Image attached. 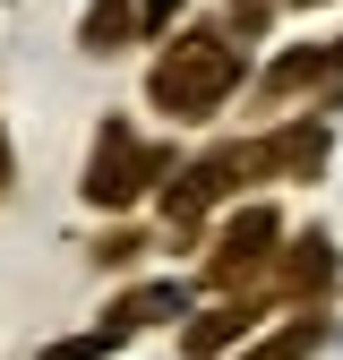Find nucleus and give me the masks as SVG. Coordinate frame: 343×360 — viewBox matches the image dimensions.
<instances>
[{
	"instance_id": "obj_10",
	"label": "nucleus",
	"mask_w": 343,
	"mask_h": 360,
	"mask_svg": "<svg viewBox=\"0 0 343 360\" xmlns=\"http://www.w3.org/2000/svg\"><path fill=\"white\" fill-rule=\"evenodd\" d=\"M283 283H292V292H326V283H335V257H326V240H318V232H309V240H292Z\"/></svg>"
},
{
	"instance_id": "obj_6",
	"label": "nucleus",
	"mask_w": 343,
	"mask_h": 360,
	"mask_svg": "<svg viewBox=\"0 0 343 360\" xmlns=\"http://www.w3.org/2000/svg\"><path fill=\"white\" fill-rule=\"evenodd\" d=\"M86 52H120V43H146V0H95L77 26Z\"/></svg>"
},
{
	"instance_id": "obj_9",
	"label": "nucleus",
	"mask_w": 343,
	"mask_h": 360,
	"mask_svg": "<svg viewBox=\"0 0 343 360\" xmlns=\"http://www.w3.org/2000/svg\"><path fill=\"white\" fill-rule=\"evenodd\" d=\"M343 60V43H326V52H292V60H275V77H266V95L283 103V95H300V86H326V69Z\"/></svg>"
},
{
	"instance_id": "obj_15",
	"label": "nucleus",
	"mask_w": 343,
	"mask_h": 360,
	"mask_svg": "<svg viewBox=\"0 0 343 360\" xmlns=\"http://www.w3.org/2000/svg\"><path fill=\"white\" fill-rule=\"evenodd\" d=\"M283 9H326V0H283Z\"/></svg>"
},
{
	"instance_id": "obj_13",
	"label": "nucleus",
	"mask_w": 343,
	"mask_h": 360,
	"mask_svg": "<svg viewBox=\"0 0 343 360\" xmlns=\"http://www.w3.org/2000/svg\"><path fill=\"white\" fill-rule=\"evenodd\" d=\"M181 9H189V0H146V43H155V34H163L172 18H181Z\"/></svg>"
},
{
	"instance_id": "obj_12",
	"label": "nucleus",
	"mask_w": 343,
	"mask_h": 360,
	"mask_svg": "<svg viewBox=\"0 0 343 360\" xmlns=\"http://www.w3.org/2000/svg\"><path fill=\"white\" fill-rule=\"evenodd\" d=\"M138 249H146L138 232H103V240H95V266H112V275H120V266H138Z\"/></svg>"
},
{
	"instance_id": "obj_8",
	"label": "nucleus",
	"mask_w": 343,
	"mask_h": 360,
	"mask_svg": "<svg viewBox=\"0 0 343 360\" xmlns=\"http://www.w3.org/2000/svg\"><path fill=\"white\" fill-rule=\"evenodd\" d=\"M155 318H181V283H138V292H120V309H112V326H155Z\"/></svg>"
},
{
	"instance_id": "obj_7",
	"label": "nucleus",
	"mask_w": 343,
	"mask_h": 360,
	"mask_svg": "<svg viewBox=\"0 0 343 360\" xmlns=\"http://www.w3.org/2000/svg\"><path fill=\"white\" fill-rule=\"evenodd\" d=\"M257 146H266V172H300V180H309V172H318V155H326V129L283 120L275 138H257Z\"/></svg>"
},
{
	"instance_id": "obj_2",
	"label": "nucleus",
	"mask_w": 343,
	"mask_h": 360,
	"mask_svg": "<svg viewBox=\"0 0 343 360\" xmlns=\"http://www.w3.org/2000/svg\"><path fill=\"white\" fill-rule=\"evenodd\" d=\"M163 172H172V146H146L129 120H103V129H95V146H86V180H77V189H86V206L129 214Z\"/></svg>"
},
{
	"instance_id": "obj_1",
	"label": "nucleus",
	"mask_w": 343,
	"mask_h": 360,
	"mask_svg": "<svg viewBox=\"0 0 343 360\" xmlns=\"http://www.w3.org/2000/svg\"><path fill=\"white\" fill-rule=\"evenodd\" d=\"M232 86H240V52H232V26H189V34H172L155 69H146V103L172 112V120H214L232 103Z\"/></svg>"
},
{
	"instance_id": "obj_4",
	"label": "nucleus",
	"mask_w": 343,
	"mask_h": 360,
	"mask_svg": "<svg viewBox=\"0 0 343 360\" xmlns=\"http://www.w3.org/2000/svg\"><path fill=\"white\" fill-rule=\"evenodd\" d=\"M257 172H266V146H206V155L181 172V189L163 198V223H172V232H198L206 206H214V198H232L240 180H257Z\"/></svg>"
},
{
	"instance_id": "obj_11",
	"label": "nucleus",
	"mask_w": 343,
	"mask_h": 360,
	"mask_svg": "<svg viewBox=\"0 0 343 360\" xmlns=\"http://www.w3.org/2000/svg\"><path fill=\"white\" fill-rule=\"evenodd\" d=\"M129 343V326H95V335H69V343H52L43 360H103V352H120Z\"/></svg>"
},
{
	"instance_id": "obj_5",
	"label": "nucleus",
	"mask_w": 343,
	"mask_h": 360,
	"mask_svg": "<svg viewBox=\"0 0 343 360\" xmlns=\"http://www.w3.org/2000/svg\"><path fill=\"white\" fill-rule=\"evenodd\" d=\"M257 318H266V300H240V292H224L214 309H198V318L181 326V352H189V360H214V352L249 343V335H257Z\"/></svg>"
},
{
	"instance_id": "obj_14",
	"label": "nucleus",
	"mask_w": 343,
	"mask_h": 360,
	"mask_svg": "<svg viewBox=\"0 0 343 360\" xmlns=\"http://www.w3.org/2000/svg\"><path fill=\"white\" fill-rule=\"evenodd\" d=\"M9 180H18V146H9V129H0V198H9Z\"/></svg>"
},
{
	"instance_id": "obj_3",
	"label": "nucleus",
	"mask_w": 343,
	"mask_h": 360,
	"mask_svg": "<svg viewBox=\"0 0 343 360\" xmlns=\"http://www.w3.org/2000/svg\"><path fill=\"white\" fill-rule=\"evenodd\" d=\"M275 240H283V214L275 206H240L206 249V283L214 292H240V283H266L275 275Z\"/></svg>"
}]
</instances>
